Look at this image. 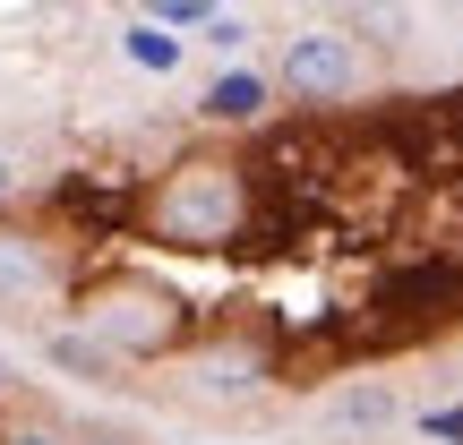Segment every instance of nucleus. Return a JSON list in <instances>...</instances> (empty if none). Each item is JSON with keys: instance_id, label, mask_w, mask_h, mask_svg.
Here are the masks:
<instances>
[{"instance_id": "nucleus-6", "label": "nucleus", "mask_w": 463, "mask_h": 445, "mask_svg": "<svg viewBox=\"0 0 463 445\" xmlns=\"http://www.w3.org/2000/svg\"><path fill=\"white\" fill-rule=\"evenodd\" d=\"M120 51H129L137 69H155V78H164V69H181V43H172V26H164V17H137V26L120 34Z\"/></svg>"}, {"instance_id": "nucleus-1", "label": "nucleus", "mask_w": 463, "mask_h": 445, "mask_svg": "<svg viewBox=\"0 0 463 445\" xmlns=\"http://www.w3.org/2000/svg\"><path fill=\"white\" fill-rule=\"evenodd\" d=\"M275 86L292 103H344L352 86H361V43H352L344 26H300L292 43H283V60H275Z\"/></svg>"}, {"instance_id": "nucleus-8", "label": "nucleus", "mask_w": 463, "mask_h": 445, "mask_svg": "<svg viewBox=\"0 0 463 445\" xmlns=\"http://www.w3.org/2000/svg\"><path fill=\"white\" fill-rule=\"evenodd\" d=\"M215 9H223V0H146V17H164V26H189V34H198Z\"/></svg>"}, {"instance_id": "nucleus-11", "label": "nucleus", "mask_w": 463, "mask_h": 445, "mask_svg": "<svg viewBox=\"0 0 463 445\" xmlns=\"http://www.w3.org/2000/svg\"><path fill=\"white\" fill-rule=\"evenodd\" d=\"M0 445H61V437H52V429H9Z\"/></svg>"}, {"instance_id": "nucleus-7", "label": "nucleus", "mask_w": 463, "mask_h": 445, "mask_svg": "<svg viewBox=\"0 0 463 445\" xmlns=\"http://www.w3.org/2000/svg\"><path fill=\"white\" fill-rule=\"evenodd\" d=\"M43 257H34L26 240H0V300H43Z\"/></svg>"}, {"instance_id": "nucleus-13", "label": "nucleus", "mask_w": 463, "mask_h": 445, "mask_svg": "<svg viewBox=\"0 0 463 445\" xmlns=\"http://www.w3.org/2000/svg\"><path fill=\"white\" fill-rule=\"evenodd\" d=\"M0 394H9V351H0Z\"/></svg>"}, {"instance_id": "nucleus-12", "label": "nucleus", "mask_w": 463, "mask_h": 445, "mask_svg": "<svg viewBox=\"0 0 463 445\" xmlns=\"http://www.w3.org/2000/svg\"><path fill=\"white\" fill-rule=\"evenodd\" d=\"M9 189H17V163H9V146H0V206H9Z\"/></svg>"}, {"instance_id": "nucleus-14", "label": "nucleus", "mask_w": 463, "mask_h": 445, "mask_svg": "<svg viewBox=\"0 0 463 445\" xmlns=\"http://www.w3.org/2000/svg\"><path fill=\"white\" fill-rule=\"evenodd\" d=\"M455 9H463V0H455Z\"/></svg>"}, {"instance_id": "nucleus-9", "label": "nucleus", "mask_w": 463, "mask_h": 445, "mask_svg": "<svg viewBox=\"0 0 463 445\" xmlns=\"http://www.w3.org/2000/svg\"><path fill=\"white\" fill-rule=\"evenodd\" d=\"M52 360H61V368H95V377L112 368V360H103L95 343H86V334H52Z\"/></svg>"}, {"instance_id": "nucleus-5", "label": "nucleus", "mask_w": 463, "mask_h": 445, "mask_svg": "<svg viewBox=\"0 0 463 445\" xmlns=\"http://www.w3.org/2000/svg\"><path fill=\"white\" fill-rule=\"evenodd\" d=\"M198 112H206V120H249V112H266V78H258V69H232V78L206 86Z\"/></svg>"}, {"instance_id": "nucleus-2", "label": "nucleus", "mask_w": 463, "mask_h": 445, "mask_svg": "<svg viewBox=\"0 0 463 445\" xmlns=\"http://www.w3.org/2000/svg\"><path fill=\"white\" fill-rule=\"evenodd\" d=\"M232 215H241V189H232L223 163H189L181 181H172V198H164V223L172 231H198V240H223Z\"/></svg>"}, {"instance_id": "nucleus-10", "label": "nucleus", "mask_w": 463, "mask_h": 445, "mask_svg": "<svg viewBox=\"0 0 463 445\" xmlns=\"http://www.w3.org/2000/svg\"><path fill=\"white\" fill-rule=\"evenodd\" d=\"M198 34H206V43H215V51H241V43H249V17H232V9H215V17H206Z\"/></svg>"}, {"instance_id": "nucleus-4", "label": "nucleus", "mask_w": 463, "mask_h": 445, "mask_svg": "<svg viewBox=\"0 0 463 445\" xmlns=\"http://www.w3.org/2000/svg\"><path fill=\"white\" fill-rule=\"evenodd\" d=\"M335 26L369 43H412V0H335Z\"/></svg>"}, {"instance_id": "nucleus-3", "label": "nucleus", "mask_w": 463, "mask_h": 445, "mask_svg": "<svg viewBox=\"0 0 463 445\" xmlns=\"http://www.w3.org/2000/svg\"><path fill=\"white\" fill-rule=\"evenodd\" d=\"M403 420V403H395V385H335L326 394V429L335 437H378V429H395Z\"/></svg>"}]
</instances>
